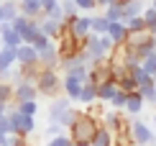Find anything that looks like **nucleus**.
<instances>
[{"label": "nucleus", "mask_w": 156, "mask_h": 146, "mask_svg": "<svg viewBox=\"0 0 156 146\" xmlns=\"http://www.w3.org/2000/svg\"><path fill=\"white\" fill-rule=\"evenodd\" d=\"M8 95H10V90L5 87V85H0V100H5V97H8Z\"/></svg>", "instance_id": "4468645a"}, {"label": "nucleus", "mask_w": 156, "mask_h": 146, "mask_svg": "<svg viewBox=\"0 0 156 146\" xmlns=\"http://www.w3.org/2000/svg\"><path fill=\"white\" fill-rule=\"evenodd\" d=\"M67 90H69V95H72V97H77V95H80V82H77L74 77H69V82H67Z\"/></svg>", "instance_id": "423d86ee"}, {"label": "nucleus", "mask_w": 156, "mask_h": 146, "mask_svg": "<svg viewBox=\"0 0 156 146\" xmlns=\"http://www.w3.org/2000/svg\"><path fill=\"white\" fill-rule=\"evenodd\" d=\"M110 36H113L115 41H123V36H126V28H123V26H110Z\"/></svg>", "instance_id": "39448f33"}, {"label": "nucleus", "mask_w": 156, "mask_h": 146, "mask_svg": "<svg viewBox=\"0 0 156 146\" xmlns=\"http://www.w3.org/2000/svg\"><path fill=\"white\" fill-rule=\"evenodd\" d=\"M51 146H69L67 138H56V141H51Z\"/></svg>", "instance_id": "2eb2a0df"}, {"label": "nucleus", "mask_w": 156, "mask_h": 146, "mask_svg": "<svg viewBox=\"0 0 156 146\" xmlns=\"http://www.w3.org/2000/svg\"><path fill=\"white\" fill-rule=\"evenodd\" d=\"M0 18H3V10H0Z\"/></svg>", "instance_id": "a211bd4d"}, {"label": "nucleus", "mask_w": 156, "mask_h": 146, "mask_svg": "<svg viewBox=\"0 0 156 146\" xmlns=\"http://www.w3.org/2000/svg\"><path fill=\"white\" fill-rule=\"evenodd\" d=\"M38 8H41V0H26V3H23V13H26V16L38 13Z\"/></svg>", "instance_id": "f03ea898"}, {"label": "nucleus", "mask_w": 156, "mask_h": 146, "mask_svg": "<svg viewBox=\"0 0 156 146\" xmlns=\"http://www.w3.org/2000/svg\"><path fill=\"white\" fill-rule=\"evenodd\" d=\"M154 10H156V0H154Z\"/></svg>", "instance_id": "f3484780"}, {"label": "nucleus", "mask_w": 156, "mask_h": 146, "mask_svg": "<svg viewBox=\"0 0 156 146\" xmlns=\"http://www.w3.org/2000/svg\"><path fill=\"white\" fill-rule=\"evenodd\" d=\"M115 141H118V146H133V144H131V133H128V131L118 133V138H115Z\"/></svg>", "instance_id": "6e6552de"}, {"label": "nucleus", "mask_w": 156, "mask_h": 146, "mask_svg": "<svg viewBox=\"0 0 156 146\" xmlns=\"http://www.w3.org/2000/svg\"><path fill=\"white\" fill-rule=\"evenodd\" d=\"M126 105H128V110H131V113H138L141 100H138V97H126Z\"/></svg>", "instance_id": "0eeeda50"}, {"label": "nucleus", "mask_w": 156, "mask_h": 146, "mask_svg": "<svg viewBox=\"0 0 156 146\" xmlns=\"http://www.w3.org/2000/svg\"><path fill=\"white\" fill-rule=\"evenodd\" d=\"M72 131H74V141L77 144H87V141H92V138H95L97 126H95V121L90 115H80V118H74V121H72Z\"/></svg>", "instance_id": "f257e3e1"}, {"label": "nucleus", "mask_w": 156, "mask_h": 146, "mask_svg": "<svg viewBox=\"0 0 156 146\" xmlns=\"http://www.w3.org/2000/svg\"><path fill=\"white\" fill-rule=\"evenodd\" d=\"M133 138H136V141H138V144H144V141H148V128H146V126H136V131H133Z\"/></svg>", "instance_id": "7ed1b4c3"}, {"label": "nucleus", "mask_w": 156, "mask_h": 146, "mask_svg": "<svg viewBox=\"0 0 156 146\" xmlns=\"http://www.w3.org/2000/svg\"><path fill=\"white\" fill-rule=\"evenodd\" d=\"M21 113H26V115H34V113H36V103H26Z\"/></svg>", "instance_id": "9d476101"}, {"label": "nucleus", "mask_w": 156, "mask_h": 146, "mask_svg": "<svg viewBox=\"0 0 156 146\" xmlns=\"http://www.w3.org/2000/svg\"><path fill=\"white\" fill-rule=\"evenodd\" d=\"M10 16H16V5H5V10H3V18H10Z\"/></svg>", "instance_id": "f8f14e48"}, {"label": "nucleus", "mask_w": 156, "mask_h": 146, "mask_svg": "<svg viewBox=\"0 0 156 146\" xmlns=\"http://www.w3.org/2000/svg\"><path fill=\"white\" fill-rule=\"evenodd\" d=\"M77 3H80V5H84V8H90V5H92V0H77Z\"/></svg>", "instance_id": "dca6fc26"}, {"label": "nucleus", "mask_w": 156, "mask_h": 146, "mask_svg": "<svg viewBox=\"0 0 156 146\" xmlns=\"http://www.w3.org/2000/svg\"><path fill=\"white\" fill-rule=\"evenodd\" d=\"M44 31H46V34H56V21H46Z\"/></svg>", "instance_id": "9b49d317"}, {"label": "nucleus", "mask_w": 156, "mask_h": 146, "mask_svg": "<svg viewBox=\"0 0 156 146\" xmlns=\"http://www.w3.org/2000/svg\"><path fill=\"white\" fill-rule=\"evenodd\" d=\"M146 21H148V26H151V31L156 28V10H148L146 13Z\"/></svg>", "instance_id": "1a4fd4ad"}, {"label": "nucleus", "mask_w": 156, "mask_h": 146, "mask_svg": "<svg viewBox=\"0 0 156 146\" xmlns=\"http://www.w3.org/2000/svg\"><path fill=\"white\" fill-rule=\"evenodd\" d=\"M87 28H90V21H77V28H72V34L74 36H84Z\"/></svg>", "instance_id": "20e7f679"}, {"label": "nucleus", "mask_w": 156, "mask_h": 146, "mask_svg": "<svg viewBox=\"0 0 156 146\" xmlns=\"http://www.w3.org/2000/svg\"><path fill=\"white\" fill-rule=\"evenodd\" d=\"M18 95H21L23 100H26V97H31V87H28V85H23V87H21V92H18Z\"/></svg>", "instance_id": "ddd939ff"}]
</instances>
